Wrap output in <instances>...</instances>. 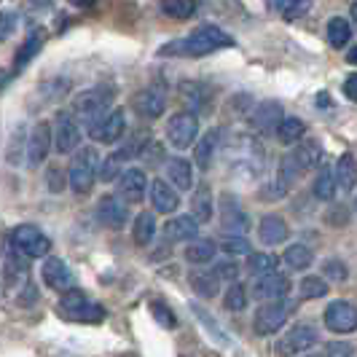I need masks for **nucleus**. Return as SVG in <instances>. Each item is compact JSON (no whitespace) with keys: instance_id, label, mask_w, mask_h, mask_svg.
<instances>
[{"instance_id":"obj_1","label":"nucleus","mask_w":357,"mask_h":357,"mask_svg":"<svg viewBox=\"0 0 357 357\" xmlns=\"http://www.w3.org/2000/svg\"><path fill=\"white\" fill-rule=\"evenodd\" d=\"M226 46H234V38L215 24H204V27L194 30L188 38H180V40L161 46L159 54L161 56H204V54H213L218 49H226Z\"/></svg>"},{"instance_id":"obj_2","label":"nucleus","mask_w":357,"mask_h":357,"mask_svg":"<svg viewBox=\"0 0 357 357\" xmlns=\"http://www.w3.org/2000/svg\"><path fill=\"white\" fill-rule=\"evenodd\" d=\"M59 317L73 322H102L105 320V309L89 301L84 290L73 287L68 293H62V298H59Z\"/></svg>"},{"instance_id":"obj_3","label":"nucleus","mask_w":357,"mask_h":357,"mask_svg":"<svg viewBox=\"0 0 357 357\" xmlns=\"http://www.w3.org/2000/svg\"><path fill=\"white\" fill-rule=\"evenodd\" d=\"M113 97H116V91L110 89V86H91V89L81 91L73 100V113H78L81 119H86L91 126L94 121H100L105 113H110L107 107L113 102Z\"/></svg>"},{"instance_id":"obj_4","label":"nucleus","mask_w":357,"mask_h":357,"mask_svg":"<svg viewBox=\"0 0 357 357\" xmlns=\"http://www.w3.org/2000/svg\"><path fill=\"white\" fill-rule=\"evenodd\" d=\"M97 151L94 148H81L70 161V172H68V183L75 194H89V188L97 180Z\"/></svg>"},{"instance_id":"obj_5","label":"nucleus","mask_w":357,"mask_h":357,"mask_svg":"<svg viewBox=\"0 0 357 357\" xmlns=\"http://www.w3.org/2000/svg\"><path fill=\"white\" fill-rule=\"evenodd\" d=\"M317 341H320L317 328H314V325H309V322H298V325L287 328L285 333L280 336V341H277V355L280 357L304 355V352H309Z\"/></svg>"},{"instance_id":"obj_6","label":"nucleus","mask_w":357,"mask_h":357,"mask_svg":"<svg viewBox=\"0 0 357 357\" xmlns=\"http://www.w3.org/2000/svg\"><path fill=\"white\" fill-rule=\"evenodd\" d=\"M287 317H290V304L285 298L261 304L252 314V331H255V336H271L285 328Z\"/></svg>"},{"instance_id":"obj_7","label":"nucleus","mask_w":357,"mask_h":357,"mask_svg":"<svg viewBox=\"0 0 357 357\" xmlns=\"http://www.w3.org/2000/svg\"><path fill=\"white\" fill-rule=\"evenodd\" d=\"M11 248H17L24 258H43L52 250V242L49 236L40 231L38 226H30V223H22L11 231Z\"/></svg>"},{"instance_id":"obj_8","label":"nucleus","mask_w":357,"mask_h":357,"mask_svg":"<svg viewBox=\"0 0 357 357\" xmlns=\"http://www.w3.org/2000/svg\"><path fill=\"white\" fill-rule=\"evenodd\" d=\"M167 140H169L172 148H178V151H185V148L197 145L199 143L197 113H188V110L175 113V116L169 119V124H167Z\"/></svg>"},{"instance_id":"obj_9","label":"nucleus","mask_w":357,"mask_h":357,"mask_svg":"<svg viewBox=\"0 0 357 357\" xmlns=\"http://www.w3.org/2000/svg\"><path fill=\"white\" fill-rule=\"evenodd\" d=\"M322 320L328 325V331L333 333H355L357 331V306L352 301H333L328 304Z\"/></svg>"},{"instance_id":"obj_10","label":"nucleus","mask_w":357,"mask_h":357,"mask_svg":"<svg viewBox=\"0 0 357 357\" xmlns=\"http://www.w3.org/2000/svg\"><path fill=\"white\" fill-rule=\"evenodd\" d=\"M126 132V116L124 110H110L105 113L100 121H94L89 126V135L97 140V143H105V145H113L119 143L121 137H124Z\"/></svg>"},{"instance_id":"obj_11","label":"nucleus","mask_w":357,"mask_h":357,"mask_svg":"<svg viewBox=\"0 0 357 357\" xmlns=\"http://www.w3.org/2000/svg\"><path fill=\"white\" fill-rule=\"evenodd\" d=\"M54 145L56 151L65 156L73 153L78 145H81V126L73 119V113H56V121H54Z\"/></svg>"},{"instance_id":"obj_12","label":"nucleus","mask_w":357,"mask_h":357,"mask_svg":"<svg viewBox=\"0 0 357 357\" xmlns=\"http://www.w3.org/2000/svg\"><path fill=\"white\" fill-rule=\"evenodd\" d=\"M287 290H290V280H287L282 271H274V274H266V277H258V280H252V287L250 293L258 298V301H282L287 296Z\"/></svg>"},{"instance_id":"obj_13","label":"nucleus","mask_w":357,"mask_h":357,"mask_svg":"<svg viewBox=\"0 0 357 357\" xmlns=\"http://www.w3.org/2000/svg\"><path fill=\"white\" fill-rule=\"evenodd\" d=\"M220 226L226 229L229 236H242L250 229V218L239 207V202L234 197H220Z\"/></svg>"},{"instance_id":"obj_14","label":"nucleus","mask_w":357,"mask_h":357,"mask_svg":"<svg viewBox=\"0 0 357 357\" xmlns=\"http://www.w3.org/2000/svg\"><path fill=\"white\" fill-rule=\"evenodd\" d=\"M145 188H148V178H145L143 169H137V167L124 169V175H121L119 183H116V191H119V197L124 199L126 204H137V202H143Z\"/></svg>"},{"instance_id":"obj_15","label":"nucleus","mask_w":357,"mask_h":357,"mask_svg":"<svg viewBox=\"0 0 357 357\" xmlns=\"http://www.w3.org/2000/svg\"><path fill=\"white\" fill-rule=\"evenodd\" d=\"M40 274H43V282L56 293H68L75 287V277H73V271L62 258H49L40 268Z\"/></svg>"},{"instance_id":"obj_16","label":"nucleus","mask_w":357,"mask_h":357,"mask_svg":"<svg viewBox=\"0 0 357 357\" xmlns=\"http://www.w3.org/2000/svg\"><path fill=\"white\" fill-rule=\"evenodd\" d=\"M250 121L258 132H264V135H277L280 124L285 121V116H282V105H280V102H274V100H266V102H261V105L252 110Z\"/></svg>"},{"instance_id":"obj_17","label":"nucleus","mask_w":357,"mask_h":357,"mask_svg":"<svg viewBox=\"0 0 357 357\" xmlns=\"http://www.w3.org/2000/svg\"><path fill=\"white\" fill-rule=\"evenodd\" d=\"M52 126L46 124V121H38L33 126V135H30V140H27V164L30 167H38L40 161H46L49 156V148H52Z\"/></svg>"},{"instance_id":"obj_18","label":"nucleus","mask_w":357,"mask_h":357,"mask_svg":"<svg viewBox=\"0 0 357 357\" xmlns=\"http://www.w3.org/2000/svg\"><path fill=\"white\" fill-rule=\"evenodd\" d=\"M97 215L107 229H124L129 220V204L121 197H102L97 202Z\"/></svg>"},{"instance_id":"obj_19","label":"nucleus","mask_w":357,"mask_h":357,"mask_svg":"<svg viewBox=\"0 0 357 357\" xmlns=\"http://www.w3.org/2000/svg\"><path fill=\"white\" fill-rule=\"evenodd\" d=\"M132 105H135V110H137L143 119H159L161 113H164V107H167V97H164V91L156 89V86H148V89H140L135 94Z\"/></svg>"},{"instance_id":"obj_20","label":"nucleus","mask_w":357,"mask_h":357,"mask_svg":"<svg viewBox=\"0 0 357 357\" xmlns=\"http://www.w3.org/2000/svg\"><path fill=\"white\" fill-rule=\"evenodd\" d=\"M199 234V220L194 215H178L164 223V239L167 242H194Z\"/></svg>"},{"instance_id":"obj_21","label":"nucleus","mask_w":357,"mask_h":357,"mask_svg":"<svg viewBox=\"0 0 357 357\" xmlns=\"http://www.w3.org/2000/svg\"><path fill=\"white\" fill-rule=\"evenodd\" d=\"M151 204H153V210L161 215L175 213L180 207L178 188L169 185L167 180H153V183H151Z\"/></svg>"},{"instance_id":"obj_22","label":"nucleus","mask_w":357,"mask_h":357,"mask_svg":"<svg viewBox=\"0 0 357 357\" xmlns=\"http://www.w3.org/2000/svg\"><path fill=\"white\" fill-rule=\"evenodd\" d=\"M220 137H223V132L215 126L210 132H204L202 137H199L197 148H194V161H197L199 169H210L213 167V159L215 153H218V148H220Z\"/></svg>"},{"instance_id":"obj_23","label":"nucleus","mask_w":357,"mask_h":357,"mask_svg":"<svg viewBox=\"0 0 357 357\" xmlns=\"http://www.w3.org/2000/svg\"><path fill=\"white\" fill-rule=\"evenodd\" d=\"M167 178L169 183L178 188V191H191L194 188V164L188 159H183V156H175V159L167 161Z\"/></svg>"},{"instance_id":"obj_24","label":"nucleus","mask_w":357,"mask_h":357,"mask_svg":"<svg viewBox=\"0 0 357 357\" xmlns=\"http://www.w3.org/2000/svg\"><path fill=\"white\" fill-rule=\"evenodd\" d=\"M188 282L202 298H215L220 290V274H218V268H194L188 274Z\"/></svg>"},{"instance_id":"obj_25","label":"nucleus","mask_w":357,"mask_h":357,"mask_svg":"<svg viewBox=\"0 0 357 357\" xmlns=\"http://www.w3.org/2000/svg\"><path fill=\"white\" fill-rule=\"evenodd\" d=\"M287 229L285 218H280V215H264L261 218V226H258V236H261V242L264 245H282L287 239Z\"/></svg>"},{"instance_id":"obj_26","label":"nucleus","mask_w":357,"mask_h":357,"mask_svg":"<svg viewBox=\"0 0 357 357\" xmlns=\"http://www.w3.org/2000/svg\"><path fill=\"white\" fill-rule=\"evenodd\" d=\"M290 156H293V161H296L298 172L304 175V172H309V169L320 167L322 148H320V143H314V140H304V143H298V148H296Z\"/></svg>"},{"instance_id":"obj_27","label":"nucleus","mask_w":357,"mask_h":357,"mask_svg":"<svg viewBox=\"0 0 357 357\" xmlns=\"http://www.w3.org/2000/svg\"><path fill=\"white\" fill-rule=\"evenodd\" d=\"M132 153H135V145H126L121 151H116L113 156H107V159L102 161V169H100V180H102V183H110V180L121 178V175H124L121 164H124V159H132Z\"/></svg>"},{"instance_id":"obj_28","label":"nucleus","mask_w":357,"mask_h":357,"mask_svg":"<svg viewBox=\"0 0 357 357\" xmlns=\"http://www.w3.org/2000/svg\"><path fill=\"white\" fill-rule=\"evenodd\" d=\"M266 6L274 14H280L282 19L293 22V19H301L309 11L312 0H266Z\"/></svg>"},{"instance_id":"obj_29","label":"nucleus","mask_w":357,"mask_h":357,"mask_svg":"<svg viewBox=\"0 0 357 357\" xmlns=\"http://www.w3.org/2000/svg\"><path fill=\"white\" fill-rule=\"evenodd\" d=\"M336 183H339L341 191H352L357 185V161L352 153H344L339 161H336Z\"/></svg>"},{"instance_id":"obj_30","label":"nucleus","mask_w":357,"mask_h":357,"mask_svg":"<svg viewBox=\"0 0 357 357\" xmlns=\"http://www.w3.org/2000/svg\"><path fill=\"white\" fill-rule=\"evenodd\" d=\"M191 215L197 218L199 223L213 220V191L207 185H199L191 197Z\"/></svg>"},{"instance_id":"obj_31","label":"nucleus","mask_w":357,"mask_h":357,"mask_svg":"<svg viewBox=\"0 0 357 357\" xmlns=\"http://www.w3.org/2000/svg\"><path fill=\"white\" fill-rule=\"evenodd\" d=\"M215 252H218V245H215L213 239H194L185 248V261L188 264H197V266H204V264L213 261Z\"/></svg>"},{"instance_id":"obj_32","label":"nucleus","mask_w":357,"mask_h":357,"mask_svg":"<svg viewBox=\"0 0 357 357\" xmlns=\"http://www.w3.org/2000/svg\"><path fill=\"white\" fill-rule=\"evenodd\" d=\"M132 236L137 245H151L153 236H156V215L153 213H140L135 218V229H132Z\"/></svg>"},{"instance_id":"obj_33","label":"nucleus","mask_w":357,"mask_h":357,"mask_svg":"<svg viewBox=\"0 0 357 357\" xmlns=\"http://www.w3.org/2000/svg\"><path fill=\"white\" fill-rule=\"evenodd\" d=\"M336 188H339L336 172L328 169V167H320V172L314 178V197L320 199V202H331V199L336 197Z\"/></svg>"},{"instance_id":"obj_34","label":"nucleus","mask_w":357,"mask_h":357,"mask_svg":"<svg viewBox=\"0 0 357 357\" xmlns=\"http://www.w3.org/2000/svg\"><path fill=\"white\" fill-rule=\"evenodd\" d=\"M277 264H280V261H277L271 252H252V255H248V271L252 274V280L274 274V271H277Z\"/></svg>"},{"instance_id":"obj_35","label":"nucleus","mask_w":357,"mask_h":357,"mask_svg":"<svg viewBox=\"0 0 357 357\" xmlns=\"http://www.w3.org/2000/svg\"><path fill=\"white\" fill-rule=\"evenodd\" d=\"M306 132V124L301 119H285L280 129H277V140L282 145H293V143H301V137H304Z\"/></svg>"},{"instance_id":"obj_36","label":"nucleus","mask_w":357,"mask_h":357,"mask_svg":"<svg viewBox=\"0 0 357 357\" xmlns=\"http://www.w3.org/2000/svg\"><path fill=\"white\" fill-rule=\"evenodd\" d=\"M349 38H352V27H349L347 19L333 17L331 22H328V40H331V46L344 49V46L349 43Z\"/></svg>"},{"instance_id":"obj_37","label":"nucleus","mask_w":357,"mask_h":357,"mask_svg":"<svg viewBox=\"0 0 357 357\" xmlns=\"http://www.w3.org/2000/svg\"><path fill=\"white\" fill-rule=\"evenodd\" d=\"M312 261H314V255L312 250L306 248V245H290L285 250V264L290 268H296V271H304V268L312 266Z\"/></svg>"},{"instance_id":"obj_38","label":"nucleus","mask_w":357,"mask_h":357,"mask_svg":"<svg viewBox=\"0 0 357 357\" xmlns=\"http://www.w3.org/2000/svg\"><path fill=\"white\" fill-rule=\"evenodd\" d=\"M164 14L172 19H188L197 11V0H161Z\"/></svg>"},{"instance_id":"obj_39","label":"nucleus","mask_w":357,"mask_h":357,"mask_svg":"<svg viewBox=\"0 0 357 357\" xmlns=\"http://www.w3.org/2000/svg\"><path fill=\"white\" fill-rule=\"evenodd\" d=\"M180 97H183L185 102H191V113H194L197 107H204L210 102V91L204 89V86H199V84H183V86H180Z\"/></svg>"},{"instance_id":"obj_40","label":"nucleus","mask_w":357,"mask_h":357,"mask_svg":"<svg viewBox=\"0 0 357 357\" xmlns=\"http://www.w3.org/2000/svg\"><path fill=\"white\" fill-rule=\"evenodd\" d=\"M298 293H301V298H306V301L322 298V296H328V282L320 280V277H304L301 285H298Z\"/></svg>"},{"instance_id":"obj_41","label":"nucleus","mask_w":357,"mask_h":357,"mask_svg":"<svg viewBox=\"0 0 357 357\" xmlns=\"http://www.w3.org/2000/svg\"><path fill=\"white\" fill-rule=\"evenodd\" d=\"M223 304H226L229 312H242L248 306V290L239 282H231L229 290H226V296H223Z\"/></svg>"},{"instance_id":"obj_42","label":"nucleus","mask_w":357,"mask_h":357,"mask_svg":"<svg viewBox=\"0 0 357 357\" xmlns=\"http://www.w3.org/2000/svg\"><path fill=\"white\" fill-rule=\"evenodd\" d=\"M220 250L226 252V255H234V258H236V255H252L250 242H248L245 236H229V234L220 239Z\"/></svg>"},{"instance_id":"obj_43","label":"nucleus","mask_w":357,"mask_h":357,"mask_svg":"<svg viewBox=\"0 0 357 357\" xmlns=\"http://www.w3.org/2000/svg\"><path fill=\"white\" fill-rule=\"evenodd\" d=\"M40 43H43V38L38 36V33H33V36H30L27 40H24V43H22V49L17 52V59H14V62H17V68L27 65V62L36 56L38 49H40Z\"/></svg>"},{"instance_id":"obj_44","label":"nucleus","mask_w":357,"mask_h":357,"mask_svg":"<svg viewBox=\"0 0 357 357\" xmlns=\"http://www.w3.org/2000/svg\"><path fill=\"white\" fill-rule=\"evenodd\" d=\"M322 357H355V347L349 341H333V344H325Z\"/></svg>"},{"instance_id":"obj_45","label":"nucleus","mask_w":357,"mask_h":357,"mask_svg":"<svg viewBox=\"0 0 357 357\" xmlns=\"http://www.w3.org/2000/svg\"><path fill=\"white\" fill-rule=\"evenodd\" d=\"M322 274H325L328 280H333V282H344V280H347V266H344L341 261H336V258H331V261H325Z\"/></svg>"},{"instance_id":"obj_46","label":"nucleus","mask_w":357,"mask_h":357,"mask_svg":"<svg viewBox=\"0 0 357 357\" xmlns=\"http://www.w3.org/2000/svg\"><path fill=\"white\" fill-rule=\"evenodd\" d=\"M151 309H153V317H156L164 328H172V325H175V314H172V309H169V306H164L161 301H153Z\"/></svg>"},{"instance_id":"obj_47","label":"nucleus","mask_w":357,"mask_h":357,"mask_svg":"<svg viewBox=\"0 0 357 357\" xmlns=\"http://www.w3.org/2000/svg\"><path fill=\"white\" fill-rule=\"evenodd\" d=\"M218 274H220V280H231V282H236V274H239V266L236 264H231V261H223V264H218Z\"/></svg>"},{"instance_id":"obj_48","label":"nucleus","mask_w":357,"mask_h":357,"mask_svg":"<svg viewBox=\"0 0 357 357\" xmlns=\"http://www.w3.org/2000/svg\"><path fill=\"white\" fill-rule=\"evenodd\" d=\"M344 94H347L352 102H357V73L347 78V84H344Z\"/></svg>"},{"instance_id":"obj_49","label":"nucleus","mask_w":357,"mask_h":357,"mask_svg":"<svg viewBox=\"0 0 357 357\" xmlns=\"http://www.w3.org/2000/svg\"><path fill=\"white\" fill-rule=\"evenodd\" d=\"M11 24H14V14H6V17H3V38H8Z\"/></svg>"},{"instance_id":"obj_50","label":"nucleus","mask_w":357,"mask_h":357,"mask_svg":"<svg viewBox=\"0 0 357 357\" xmlns=\"http://www.w3.org/2000/svg\"><path fill=\"white\" fill-rule=\"evenodd\" d=\"M73 6H78V8H89V6H94L97 0H70Z\"/></svg>"},{"instance_id":"obj_51","label":"nucleus","mask_w":357,"mask_h":357,"mask_svg":"<svg viewBox=\"0 0 357 357\" xmlns=\"http://www.w3.org/2000/svg\"><path fill=\"white\" fill-rule=\"evenodd\" d=\"M347 59H349L352 65H357V46H355V49H349V54H347Z\"/></svg>"},{"instance_id":"obj_52","label":"nucleus","mask_w":357,"mask_h":357,"mask_svg":"<svg viewBox=\"0 0 357 357\" xmlns=\"http://www.w3.org/2000/svg\"><path fill=\"white\" fill-rule=\"evenodd\" d=\"M352 17H355V22H357V0L352 3Z\"/></svg>"},{"instance_id":"obj_53","label":"nucleus","mask_w":357,"mask_h":357,"mask_svg":"<svg viewBox=\"0 0 357 357\" xmlns=\"http://www.w3.org/2000/svg\"><path fill=\"white\" fill-rule=\"evenodd\" d=\"M355 207H357V199H355Z\"/></svg>"}]
</instances>
